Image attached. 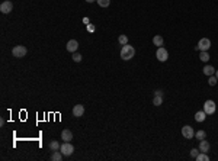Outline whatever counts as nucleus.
<instances>
[{
	"label": "nucleus",
	"mask_w": 218,
	"mask_h": 161,
	"mask_svg": "<svg viewBox=\"0 0 218 161\" xmlns=\"http://www.w3.org/2000/svg\"><path fill=\"white\" fill-rule=\"evenodd\" d=\"M134 55H135V48L132 47V45H130V44L122 45V50H121V58L122 59L128 61V59H131Z\"/></svg>",
	"instance_id": "nucleus-1"
},
{
	"label": "nucleus",
	"mask_w": 218,
	"mask_h": 161,
	"mask_svg": "<svg viewBox=\"0 0 218 161\" xmlns=\"http://www.w3.org/2000/svg\"><path fill=\"white\" fill-rule=\"evenodd\" d=\"M26 52H28V50H26V47H23V45H16V47L12 50V54L15 58H23L26 55Z\"/></svg>",
	"instance_id": "nucleus-2"
},
{
	"label": "nucleus",
	"mask_w": 218,
	"mask_h": 161,
	"mask_svg": "<svg viewBox=\"0 0 218 161\" xmlns=\"http://www.w3.org/2000/svg\"><path fill=\"white\" fill-rule=\"evenodd\" d=\"M211 48V41L208 38H201L198 45L195 47V50H199V51H208Z\"/></svg>",
	"instance_id": "nucleus-3"
},
{
	"label": "nucleus",
	"mask_w": 218,
	"mask_h": 161,
	"mask_svg": "<svg viewBox=\"0 0 218 161\" xmlns=\"http://www.w3.org/2000/svg\"><path fill=\"white\" fill-rule=\"evenodd\" d=\"M60 151L63 153L64 157H70V155L74 153V147H73L70 142H64V144L60 147Z\"/></svg>",
	"instance_id": "nucleus-4"
},
{
	"label": "nucleus",
	"mask_w": 218,
	"mask_h": 161,
	"mask_svg": "<svg viewBox=\"0 0 218 161\" xmlns=\"http://www.w3.org/2000/svg\"><path fill=\"white\" fill-rule=\"evenodd\" d=\"M215 109H217V105H215L214 100H206V102L204 103V112H205L206 115L215 113Z\"/></svg>",
	"instance_id": "nucleus-5"
},
{
	"label": "nucleus",
	"mask_w": 218,
	"mask_h": 161,
	"mask_svg": "<svg viewBox=\"0 0 218 161\" xmlns=\"http://www.w3.org/2000/svg\"><path fill=\"white\" fill-rule=\"evenodd\" d=\"M156 57H157V59H159L160 63H164V61H167V58H169L167 50H166V48H163V47H159L157 52H156Z\"/></svg>",
	"instance_id": "nucleus-6"
},
{
	"label": "nucleus",
	"mask_w": 218,
	"mask_h": 161,
	"mask_svg": "<svg viewBox=\"0 0 218 161\" xmlns=\"http://www.w3.org/2000/svg\"><path fill=\"white\" fill-rule=\"evenodd\" d=\"M182 135H183V138H186V140H192L193 136H195V131H193L192 126L185 125V126L182 128Z\"/></svg>",
	"instance_id": "nucleus-7"
},
{
	"label": "nucleus",
	"mask_w": 218,
	"mask_h": 161,
	"mask_svg": "<svg viewBox=\"0 0 218 161\" xmlns=\"http://www.w3.org/2000/svg\"><path fill=\"white\" fill-rule=\"evenodd\" d=\"M13 10V4L12 2H9V0H6V2H3V3L0 4V12L4 13V15H7V13H10Z\"/></svg>",
	"instance_id": "nucleus-8"
},
{
	"label": "nucleus",
	"mask_w": 218,
	"mask_h": 161,
	"mask_svg": "<svg viewBox=\"0 0 218 161\" xmlns=\"http://www.w3.org/2000/svg\"><path fill=\"white\" fill-rule=\"evenodd\" d=\"M66 48H67L68 52H72V54H73V52L77 51V48H79V42H77L76 39H70V41L67 42V47H66Z\"/></svg>",
	"instance_id": "nucleus-9"
},
{
	"label": "nucleus",
	"mask_w": 218,
	"mask_h": 161,
	"mask_svg": "<svg viewBox=\"0 0 218 161\" xmlns=\"http://www.w3.org/2000/svg\"><path fill=\"white\" fill-rule=\"evenodd\" d=\"M83 113H84V106L83 105H76V106L73 107V116H74V118L83 116Z\"/></svg>",
	"instance_id": "nucleus-10"
},
{
	"label": "nucleus",
	"mask_w": 218,
	"mask_h": 161,
	"mask_svg": "<svg viewBox=\"0 0 218 161\" xmlns=\"http://www.w3.org/2000/svg\"><path fill=\"white\" fill-rule=\"evenodd\" d=\"M161 103H163V93L160 90H157L154 94V99H153V105L154 106H160Z\"/></svg>",
	"instance_id": "nucleus-11"
},
{
	"label": "nucleus",
	"mask_w": 218,
	"mask_h": 161,
	"mask_svg": "<svg viewBox=\"0 0 218 161\" xmlns=\"http://www.w3.org/2000/svg\"><path fill=\"white\" fill-rule=\"evenodd\" d=\"M61 140H63L64 142H70V141L73 140V132L70 131V129H64V131L61 132Z\"/></svg>",
	"instance_id": "nucleus-12"
},
{
	"label": "nucleus",
	"mask_w": 218,
	"mask_h": 161,
	"mask_svg": "<svg viewBox=\"0 0 218 161\" xmlns=\"http://www.w3.org/2000/svg\"><path fill=\"white\" fill-rule=\"evenodd\" d=\"M199 151H201V153H208V151H210V142L205 140L199 141Z\"/></svg>",
	"instance_id": "nucleus-13"
},
{
	"label": "nucleus",
	"mask_w": 218,
	"mask_h": 161,
	"mask_svg": "<svg viewBox=\"0 0 218 161\" xmlns=\"http://www.w3.org/2000/svg\"><path fill=\"white\" fill-rule=\"evenodd\" d=\"M202 71H204V74H205V76H210L211 77V76H214V74H215V68L212 67V65H205Z\"/></svg>",
	"instance_id": "nucleus-14"
},
{
	"label": "nucleus",
	"mask_w": 218,
	"mask_h": 161,
	"mask_svg": "<svg viewBox=\"0 0 218 161\" xmlns=\"http://www.w3.org/2000/svg\"><path fill=\"white\" fill-rule=\"evenodd\" d=\"M205 119H206V113L204 112V110H201V112H196V113H195V121H196V122H204Z\"/></svg>",
	"instance_id": "nucleus-15"
},
{
	"label": "nucleus",
	"mask_w": 218,
	"mask_h": 161,
	"mask_svg": "<svg viewBox=\"0 0 218 161\" xmlns=\"http://www.w3.org/2000/svg\"><path fill=\"white\" fill-rule=\"evenodd\" d=\"M163 36H160V35H156L154 38H153V44H154L156 47H163Z\"/></svg>",
	"instance_id": "nucleus-16"
},
{
	"label": "nucleus",
	"mask_w": 218,
	"mask_h": 161,
	"mask_svg": "<svg viewBox=\"0 0 218 161\" xmlns=\"http://www.w3.org/2000/svg\"><path fill=\"white\" fill-rule=\"evenodd\" d=\"M63 157H64L63 153L57 149V151H54V154L51 155V160H52V161H61V160H63Z\"/></svg>",
	"instance_id": "nucleus-17"
},
{
	"label": "nucleus",
	"mask_w": 218,
	"mask_h": 161,
	"mask_svg": "<svg viewBox=\"0 0 218 161\" xmlns=\"http://www.w3.org/2000/svg\"><path fill=\"white\" fill-rule=\"evenodd\" d=\"M195 138H196L198 141L205 140V138H206V132H205V131H202V129H201V131H198L196 134H195Z\"/></svg>",
	"instance_id": "nucleus-18"
},
{
	"label": "nucleus",
	"mask_w": 218,
	"mask_h": 161,
	"mask_svg": "<svg viewBox=\"0 0 218 161\" xmlns=\"http://www.w3.org/2000/svg\"><path fill=\"white\" fill-rule=\"evenodd\" d=\"M195 160H198V161H208V160H210V157H208V154H206V153H199Z\"/></svg>",
	"instance_id": "nucleus-19"
},
{
	"label": "nucleus",
	"mask_w": 218,
	"mask_h": 161,
	"mask_svg": "<svg viewBox=\"0 0 218 161\" xmlns=\"http://www.w3.org/2000/svg\"><path fill=\"white\" fill-rule=\"evenodd\" d=\"M199 58H201V61L206 63V61L210 59V54H208V51H201V54H199Z\"/></svg>",
	"instance_id": "nucleus-20"
},
{
	"label": "nucleus",
	"mask_w": 218,
	"mask_h": 161,
	"mask_svg": "<svg viewBox=\"0 0 218 161\" xmlns=\"http://www.w3.org/2000/svg\"><path fill=\"white\" fill-rule=\"evenodd\" d=\"M118 42L121 44V45H126V44H128V36H126V35H119Z\"/></svg>",
	"instance_id": "nucleus-21"
},
{
	"label": "nucleus",
	"mask_w": 218,
	"mask_h": 161,
	"mask_svg": "<svg viewBox=\"0 0 218 161\" xmlns=\"http://www.w3.org/2000/svg\"><path fill=\"white\" fill-rule=\"evenodd\" d=\"M60 147H61V145H60L57 141H51V142H50V148L52 149V151H57V149H60Z\"/></svg>",
	"instance_id": "nucleus-22"
},
{
	"label": "nucleus",
	"mask_w": 218,
	"mask_h": 161,
	"mask_svg": "<svg viewBox=\"0 0 218 161\" xmlns=\"http://www.w3.org/2000/svg\"><path fill=\"white\" fill-rule=\"evenodd\" d=\"M96 2L101 7H108L109 4H111V0H96Z\"/></svg>",
	"instance_id": "nucleus-23"
},
{
	"label": "nucleus",
	"mask_w": 218,
	"mask_h": 161,
	"mask_svg": "<svg viewBox=\"0 0 218 161\" xmlns=\"http://www.w3.org/2000/svg\"><path fill=\"white\" fill-rule=\"evenodd\" d=\"M217 81H218L217 77L211 76V77H210V80H208V83H210V86H215V84H217Z\"/></svg>",
	"instance_id": "nucleus-24"
},
{
	"label": "nucleus",
	"mask_w": 218,
	"mask_h": 161,
	"mask_svg": "<svg viewBox=\"0 0 218 161\" xmlns=\"http://www.w3.org/2000/svg\"><path fill=\"white\" fill-rule=\"evenodd\" d=\"M73 59H74L76 63H80L82 61V55L77 54V52H73Z\"/></svg>",
	"instance_id": "nucleus-25"
},
{
	"label": "nucleus",
	"mask_w": 218,
	"mask_h": 161,
	"mask_svg": "<svg viewBox=\"0 0 218 161\" xmlns=\"http://www.w3.org/2000/svg\"><path fill=\"white\" fill-rule=\"evenodd\" d=\"M201 153V151H199V148H193V149H191V155H192L193 158H196L198 157V154Z\"/></svg>",
	"instance_id": "nucleus-26"
},
{
	"label": "nucleus",
	"mask_w": 218,
	"mask_h": 161,
	"mask_svg": "<svg viewBox=\"0 0 218 161\" xmlns=\"http://www.w3.org/2000/svg\"><path fill=\"white\" fill-rule=\"evenodd\" d=\"M87 31H89V32H93V31H95V26H93V25H87Z\"/></svg>",
	"instance_id": "nucleus-27"
},
{
	"label": "nucleus",
	"mask_w": 218,
	"mask_h": 161,
	"mask_svg": "<svg viewBox=\"0 0 218 161\" xmlns=\"http://www.w3.org/2000/svg\"><path fill=\"white\" fill-rule=\"evenodd\" d=\"M87 3H93V2H96V0H86Z\"/></svg>",
	"instance_id": "nucleus-28"
},
{
	"label": "nucleus",
	"mask_w": 218,
	"mask_h": 161,
	"mask_svg": "<svg viewBox=\"0 0 218 161\" xmlns=\"http://www.w3.org/2000/svg\"><path fill=\"white\" fill-rule=\"evenodd\" d=\"M215 77H217V78H218V70H217V71H215Z\"/></svg>",
	"instance_id": "nucleus-29"
}]
</instances>
